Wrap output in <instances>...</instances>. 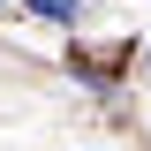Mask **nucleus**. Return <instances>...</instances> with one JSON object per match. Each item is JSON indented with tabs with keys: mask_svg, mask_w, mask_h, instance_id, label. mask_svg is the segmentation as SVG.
I'll return each mask as SVG.
<instances>
[{
	"mask_svg": "<svg viewBox=\"0 0 151 151\" xmlns=\"http://www.w3.org/2000/svg\"><path fill=\"white\" fill-rule=\"evenodd\" d=\"M30 8H38V15H53V23H76V15H83V0H30Z\"/></svg>",
	"mask_w": 151,
	"mask_h": 151,
	"instance_id": "obj_1",
	"label": "nucleus"
}]
</instances>
